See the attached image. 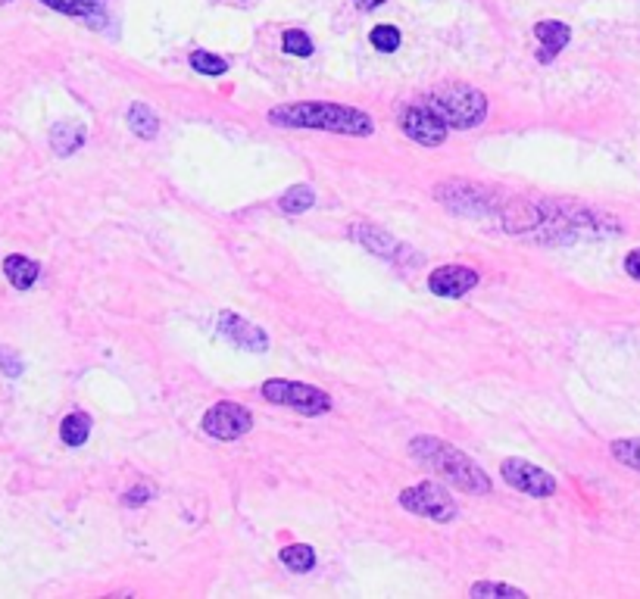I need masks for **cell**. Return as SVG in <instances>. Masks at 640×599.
I'll return each instance as SVG.
<instances>
[{"mask_svg":"<svg viewBox=\"0 0 640 599\" xmlns=\"http://www.w3.org/2000/svg\"><path fill=\"white\" fill-rule=\"evenodd\" d=\"M269 122L281 129H315V131H335V135H354L369 138L375 131L369 112L341 107V103H285V107L269 110Z\"/></svg>","mask_w":640,"mask_h":599,"instance_id":"6da1fadb","label":"cell"},{"mask_svg":"<svg viewBox=\"0 0 640 599\" xmlns=\"http://www.w3.org/2000/svg\"><path fill=\"white\" fill-rule=\"evenodd\" d=\"M410 449L422 465H428L434 475H441L447 484L460 488L462 493H472V497L490 493V478L484 475V469L469 459L462 449H456L453 443H444L438 437H416L410 443Z\"/></svg>","mask_w":640,"mask_h":599,"instance_id":"7a4b0ae2","label":"cell"},{"mask_svg":"<svg viewBox=\"0 0 640 599\" xmlns=\"http://www.w3.org/2000/svg\"><path fill=\"white\" fill-rule=\"evenodd\" d=\"M434 116H441L447 122V129H475L488 116V97L478 88H466V84H450V88L434 91L428 101H422Z\"/></svg>","mask_w":640,"mask_h":599,"instance_id":"3957f363","label":"cell"},{"mask_svg":"<svg viewBox=\"0 0 640 599\" xmlns=\"http://www.w3.org/2000/svg\"><path fill=\"white\" fill-rule=\"evenodd\" d=\"M263 397L276 406H287V409H297L300 415H322L332 409V397L319 387H309V384H297V382H285V378H272L266 382L263 387Z\"/></svg>","mask_w":640,"mask_h":599,"instance_id":"277c9868","label":"cell"},{"mask_svg":"<svg viewBox=\"0 0 640 599\" xmlns=\"http://www.w3.org/2000/svg\"><path fill=\"white\" fill-rule=\"evenodd\" d=\"M400 506H403L406 512H412V516H422V518H432V521H441V525H447V521L456 518V503L453 497L441 488V484H416V488H406L400 493L397 499Z\"/></svg>","mask_w":640,"mask_h":599,"instance_id":"5b68a950","label":"cell"},{"mask_svg":"<svg viewBox=\"0 0 640 599\" xmlns=\"http://www.w3.org/2000/svg\"><path fill=\"white\" fill-rule=\"evenodd\" d=\"M500 475L512 490L528 493V497L547 499V497L557 493V478H553L550 471L540 469V465H534V462L516 459V456H512V459H503Z\"/></svg>","mask_w":640,"mask_h":599,"instance_id":"8992f818","label":"cell"},{"mask_svg":"<svg viewBox=\"0 0 640 599\" xmlns=\"http://www.w3.org/2000/svg\"><path fill=\"white\" fill-rule=\"evenodd\" d=\"M200 425L203 431L216 437V440H238V437H244L253 428V415L247 406L222 400V403L209 406L207 412H203Z\"/></svg>","mask_w":640,"mask_h":599,"instance_id":"52a82bcc","label":"cell"},{"mask_svg":"<svg viewBox=\"0 0 640 599\" xmlns=\"http://www.w3.org/2000/svg\"><path fill=\"white\" fill-rule=\"evenodd\" d=\"M400 129L412 144L422 147H441L447 140V122L441 116H434L425 103H412L400 112Z\"/></svg>","mask_w":640,"mask_h":599,"instance_id":"ba28073f","label":"cell"},{"mask_svg":"<svg viewBox=\"0 0 640 599\" xmlns=\"http://www.w3.org/2000/svg\"><path fill=\"white\" fill-rule=\"evenodd\" d=\"M478 285V272L466 269V266H444V269H434L428 275V291L434 297L460 300Z\"/></svg>","mask_w":640,"mask_h":599,"instance_id":"9c48e42d","label":"cell"},{"mask_svg":"<svg viewBox=\"0 0 640 599\" xmlns=\"http://www.w3.org/2000/svg\"><path fill=\"white\" fill-rule=\"evenodd\" d=\"M219 334L228 337L235 347L253 350V353H263V350L269 347V337H266V331L257 328V325H250L247 319H241V315H235V313H222L219 315Z\"/></svg>","mask_w":640,"mask_h":599,"instance_id":"30bf717a","label":"cell"},{"mask_svg":"<svg viewBox=\"0 0 640 599\" xmlns=\"http://www.w3.org/2000/svg\"><path fill=\"white\" fill-rule=\"evenodd\" d=\"M534 34L540 41V53L538 60L540 63H553L559 56V51H566V44L572 41V28L559 19H544V23L534 25Z\"/></svg>","mask_w":640,"mask_h":599,"instance_id":"8fae6325","label":"cell"},{"mask_svg":"<svg viewBox=\"0 0 640 599\" xmlns=\"http://www.w3.org/2000/svg\"><path fill=\"white\" fill-rule=\"evenodd\" d=\"M350 237H354L356 244H363L365 250L378 253V256H388L393 259L403 246H400L393 237L388 235L384 228H378V225H365V222H356L354 228H350Z\"/></svg>","mask_w":640,"mask_h":599,"instance_id":"7c38bea8","label":"cell"},{"mask_svg":"<svg viewBox=\"0 0 640 599\" xmlns=\"http://www.w3.org/2000/svg\"><path fill=\"white\" fill-rule=\"evenodd\" d=\"M4 275H6V281H10L16 291H28V287L38 281V263L34 259H28V256H19V253H13V256H6L4 259Z\"/></svg>","mask_w":640,"mask_h":599,"instance_id":"4fadbf2b","label":"cell"},{"mask_svg":"<svg viewBox=\"0 0 640 599\" xmlns=\"http://www.w3.org/2000/svg\"><path fill=\"white\" fill-rule=\"evenodd\" d=\"M84 144V125L79 122H56L51 129V147L60 157H69Z\"/></svg>","mask_w":640,"mask_h":599,"instance_id":"5bb4252c","label":"cell"},{"mask_svg":"<svg viewBox=\"0 0 640 599\" xmlns=\"http://www.w3.org/2000/svg\"><path fill=\"white\" fill-rule=\"evenodd\" d=\"M129 129L135 131L141 140H153L160 131V119L147 103H131L129 107Z\"/></svg>","mask_w":640,"mask_h":599,"instance_id":"9a60e30c","label":"cell"},{"mask_svg":"<svg viewBox=\"0 0 640 599\" xmlns=\"http://www.w3.org/2000/svg\"><path fill=\"white\" fill-rule=\"evenodd\" d=\"M60 437L66 447H82L84 440L91 437V415L84 412H69L60 425Z\"/></svg>","mask_w":640,"mask_h":599,"instance_id":"2e32d148","label":"cell"},{"mask_svg":"<svg viewBox=\"0 0 640 599\" xmlns=\"http://www.w3.org/2000/svg\"><path fill=\"white\" fill-rule=\"evenodd\" d=\"M41 4L63 13V16H84V19H94L103 10V0H41Z\"/></svg>","mask_w":640,"mask_h":599,"instance_id":"e0dca14e","label":"cell"},{"mask_svg":"<svg viewBox=\"0 0 640 599\" xmlns=\"http://www.w3.org/2000/svg\"><path fill=\"white\" fill-rule=\"evenodd\" d=\"M281 562H285V568H291V572L306 575V572H313L315 568V549L306 546V544L285 546L281 549Z\"/></svg>","mask_w":640,"mask_h":599,"instance_id":"ac0fdd59","label":"cell"},{"mask_svg":"<svg viewBox=\"0 0 640 599\" xmlns=\"http://www.w3.org/2000/svg\"><path fill=\"white\" fill-rule=\"evenodd\" d=\"M313 203H315L313 188L297 185V188H291V191L281 194L278 209H281V213H287V216H297V213H306V209L313 207Z\"/></svg>","mask_w":640,"mask_h":599,"instance_id":"d6986e66","label":"cell"},{"mask_svg":"<svg viewBox=\"0 0 640 599\" xmlns=\"http://www.w3.org/2000/svg\"><path fill=\"white\" fill-rule=\"evenodd\" d=\"M191 66H194L200 75H209V79H216V75H225V72H228V63H225L222 56L209 53V51H194V53H191Z\"/></svg>","mask_w":640,"mask_h":599,"instance_id":"ffe728a7","label":"cell"},{"mask_svg":"<svg viewBox=\"0 0 640 599\" xmlns=\"http://www.w3.org/2000/svg\"><path fill=\"white\" fill-rule=\"evenodd\" d=\"M609 449H613L616 462H622V465H628V469L640 471V437H628V440H616Z\"/></svg>","mask_w":640,"mask_h":599,"instance_id":"44dd1931","label":"cell"},{"mask_svg":"<svg viewBox=\"0 0 640 599\" xmlns=\"http://www.w3.org/2000/svg\"><path fill=\"white\" fill-rule=\"evenodd\" d=\"M281 47L291 56H313V41H309V34L300 32V28H287V32L281 34Z\"/></svg>","mask_w":640,"mask_h":599,"instance_id":"7402d4cb","label":"cell"},{"mask_svg":"<svg viewBox=\"0 0 640 599\" xmlns=\"http://www.w3.org/2000/svg\"><path fill=\"white\" fill-rule=\"evenodd\" d=\"M369 41H372L375 51L393 53L400 47V32H397V25H375L372 28V34H369Z\"/></svg>","mask_w":640,"mask_h":599,"instance_id":"603a6c76","label":"cell"},{"mask_svg":"<svg viewBox=\"0 0 640 599\" xmlns=\"http://www.w3.org/2000/svg\"><path fill=\"white\" fill-rule=\"evenodd\" d=\"M472 596H516V599H525L522 587H509V584H490V581H481V584H472V590H469Z\"/></svg>","mask_w":640,"mask_h":599,"instance_id":"cb8c5ba5","label":"cell"},{"mask_svg":"<svg viewBox=\"0 0 640 599\" xmlns=\"http://www.w3.org/2000/svg\"><path fill=\"white\" fill-rule=\"evenodd\" d=\"M23 356L16 353V350H10V347H4V343H0V372H4V375H10V378H19L23 375Z\"/></svg>","mask_w":640,"mask_h":599,"instance_id":"d4e9b609","label":"cell"},{"mask_svg":"<svg viewBox=\"0 0 640 599\" xmlns=\"http://www.w3.org/2000/svg\"><path fill=\"white\" fill-rule=\"evenodd\" d=\"M150 493H153L150 488H144V484H141V488L125 493L122 503H125V506H141V503H147V499H150Z\"/></svg>","mask_w":640,"mask_h":599,"instance_id":"484cf974","label":"cell"},{"mask_svg":"<svg viewBox=\"0 0 640 599\" xmlns=\"http://www.w3.org/2000/svg\"><path fill=\"white\" fill-rule=\"evenodd\" d=\"M625 272H628L635 281H640V246H637V250H631L628 256H625Z\"/></svg>","mask_w":640,"mask_h":599,"instance_id":"4316f807","label":"cell"},{"mask_svg":"<svg viewBox=\"0 0 640 599\" xmlns=\"http://www.w3.org/2000/svg\"><path fill=\"white\" fill-rule=\"evenodd\" d=\"M382 4H384V0H356V6H360V10H378Z\"/></svg>","mask_w":640,"mask_h":599,"instance_id":"83f0119b","label":"cell"},{"mask_svg":"<svg viewBox=\"0 0 640 599\" xmlns=\"http://www.w3.org/2000/svg\"><path fill=\"white\" fill-rule=\"evenodd\" d=\"M0 4H10V0H0Z\"/></svg>","mask_w":640,"mask_h":599,"instance_id":"f1b7e54d","label":"cell"}]
</instances>
